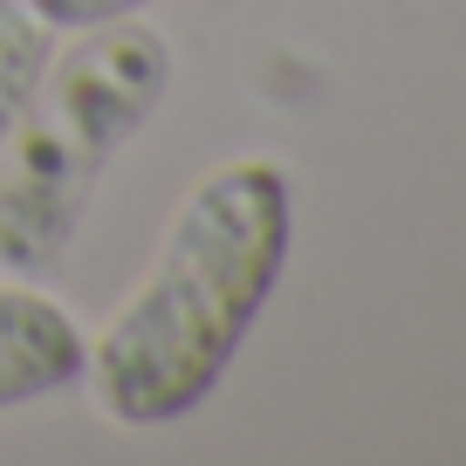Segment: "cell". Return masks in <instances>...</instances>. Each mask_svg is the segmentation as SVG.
<instances>
[{
	"mask_svg": "<svg viewBox=\"0 0 466 466\" xmlns=\"http://www.w3.org/2000/svg\"><path fill=\"white\" fill-rule=\"evenodd\" d=\"M295 192L275 158H233L178 199L124 309L83 350V384L103 419L158 432L213 398L289 268Z\"/></svg>",
	"mask_w": 466,
	"mask_h": 466,
	"instance_id": "cell-1",
	"label": "cell"
},
{
	"mask_svg": "<svg viewBox=\"0 0 466 466\" xmlns=\"http://www.w3.org/2000/svg\"><path fill=\"white\" fill-rule=\"evenodd\" d=\"M76 35L0 145V268L28 281L69 254L103 165L145 131L172 83V42L137 15Z\"/></svg>",
	"mask_w": 466,
	"mask_h": 466,
	"instance_id": "cell-2",
	"label": "cell"
},
{
	"mask_svg": "<svg viewBox=\"0 0 466 466\" xmlns=\"http://www.w3.org/2000/svg\"><path fill=\"white\" fill-rule=\"evenodd\" d=\"M83 322L48 289H35L28 275L0 281V411L83 384Z\"/></svg>",
	"mask_w": 466,
	"mask_h": 466,
	"instance_id": "cell-3",
	"label": "cell"
},
{
	"mask_svg": "<svg viewBox=\"0 0 466 466\" xmlns=\"http://www.w3.org/2000/svg\"><path fill=\"white\" fill-rule=\"evenodd\" d=\"M48 56H56V28L35 15L28 0H0V145H7V131L21 124Z\"/></svg>",
	"mask_w": 466,
	"mask_h": 466,
	"instance_id": "cell-4",
	"label": "cell"
},
{
	"mask_svg": "<svg viewBox=\"0 0 466 466\" xmlns=\"http://www.w3.org/2000/svg\"><path fill=\"white\" fill-rule=\"evenodd\" d=\"M48 28H103V21H124V15H145L151 0H28Z\"/></svg>",
	"mask_w": 466,
	"mask_h": 466,
	"instance_id": "cell-5",
	"label": "cell"
}]
</instances>
